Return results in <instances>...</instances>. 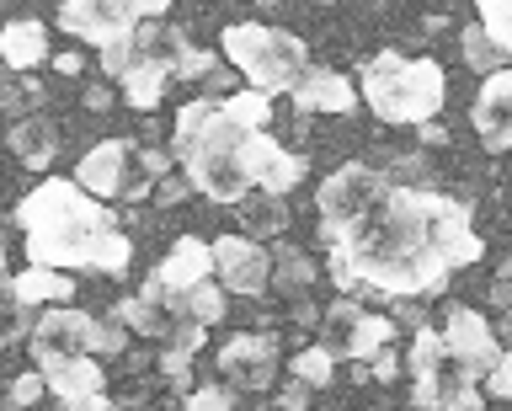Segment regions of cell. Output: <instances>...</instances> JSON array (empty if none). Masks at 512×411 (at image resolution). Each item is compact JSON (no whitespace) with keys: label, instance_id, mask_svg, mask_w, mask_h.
Masks as SVG:
<instances>
[{"label":"cell","instance_id":"2e32d148","mask_svg":"<svg viewBox=\"0 0 512 411\" xmlns=\"http://www.w3.org/2000/svg\"><path fill=\"white\" fill-rule=\"evenodd\" d=\"M299 177H304V161H299V155H288L267 129L251 139V182L262 187V193L283 198L288 187H299Z\"/></svg>","mask_w":512,"mask_h":411},{"label":"cell","instance_id":"8d00e7d4","mask_svg":"<svg viewBox=\"0 0 512 411\" xmlns=\"http://www.w3.org/2000/svg\"><path fill=\"white\" fill-rule=\"evenodd\" d=\"M304 401H310V385H304V379L294 374V385L278 390V406H283V411H304Z\"/></svg>","mask_w":512,"mask_h":411},{"label":"cell","instance_id":"7a4b0ae2","mask_svg":"<svg viewBox=\"0 0 512 411\" xmlns=\"http://www.w3.org/2000/svg\"><path fill=\"white\" fill-rule=\"evenodd\" d=\"M16 225L27 241V262L38 267H96V273H123L134 246L112 225L102 198L86 193L70 177H48L16 203Z\"/></svg>","mask_w":512,"mask_h":411},{"label":"cell","instance_id":"d6a6232c","mask_svg":"<svg viewBox=\"0 0 512 411\" xmlns=\"http://www.w3.org/2000/svg\"><path fill=\"white\" fill-rule=\"evenodd\" d=\"M43 102V86L38 81H16L11 91H6V113L16 118V113H27V107H38Z\"/></svg>","mask_w":512,"mask_h":411},{"label":"cell","instance_id":"3957f363","mask_svg":"<svg viewBox=\"0 0 512 411\" xmlns=\"http://www.w3.org/2000/svg\"><path fill=\"white\" fill-rule=\"evenodd\" d=\"M262 129H246L224 113V102L198 97L176 113V161L192 177L203 198L214 203H240L251 193V139Z\"/></svg>","mask_w":512,"mask_h":411},{"label":"cell","instance_id":"b9f144b4","mask_svg":"<svg viewBox=\"0 0 512 411\" xmlns=\"http://www.w3.org/2000/svg\"><path fill=\"white\" fill-rule=\"evenodd\" d=\"M54 70H59V75H80V54H59Z\"/></svg>","mask_w":512,"mask_h":411},{"label":"cell","instance_id":"60d3db41","mask_svg":"<svg viewBox=\"0 0 512 411\" xmlns=\"http://www.w3.org/2000/svg\"><path fill=\"white\" fill-rule=\"evenodd\" d=\"M112 97H107V91L102 86H86V107H91V113H102V107H107Z\"/></svg>","mask_w":512,"mask_h":411},{"label":"cell","instance_id":"277c9868","mask_svg":"<svg viewBox=\"0 0 512 411\" xmlns=\"http://www.w3.org/2000/svg\"><path fill=\"white\" fill-rule=\"evenodd\" d=\"M358 91L384 123H432L443 113L448 81H443L438 59H406V54L384 49L363 65Z\"/></svg>","mask_w":512,"mask_h":411},{"label":"cell","instance_id":"f546056e","mask_svg":"<svg viewBox=\"0 0 512 411\" xmlns=\"http://www.w3.org/2000/svg\"><path fill=\"white\" fill-rule=\"evenodd\" d=\"M187 305H192V315H198L203 326L224 321V294L214 289V283H198V289H187Z\"/></svg>","mask_w":512,"mask_h":411},{"label":"cell","instance_id":"44dd1931","mask_svg":"<svg viewBox=\"0 0 512 411\" xmlns=\"http://www.w3.org/2000/svg\"><path fill=\"white\" fill-rule=\"evenodd\" d=\"M0 54H6L11 70H32L38 59H48V27L32 22V17L6 22V33H0Z\"/></svg>","mask_w":512,"mask_h":411},{"label":"cell","instance_id":"f1b7e54d","mask_svg":"<svg viewBox=\"0 0 512 411\" xmlns=\"http://www.w3.org/2000/svg\"><path fill=\"white\" fill-rule=\"evenodd\" d=\"M240 219H246V230H256V235H278V230L288 225V214H283V203H278V198H272V193H267V203H251V209H246V214H240Z\"/></svg>","mask_w":512,"mask_h":411},{"label":"cell","instance_id":"5bb4252c","mask_svg":"<svg viewBox=\"0 0 512 411\" xmlns=\"http://www.w3.org/2000/svg\"><path fill=\"white\" fill-rule=\"evenodd\" d=\"M475 134H480V145L486 150H512V70H496L486 75V86H480V97H475Z\"/></svg>","mask_w":512,"mask_h":411},{"label":"cell","instance_id":"4fadbf2b","mask_svg":"<svg viewBox=\"0 0 512 411\" xmlns=\"http://www.w3.org/2000/svg\"><path fill=\"white\" fill-rule=\"evenodd\" d=\"M443 337H448V347L470 363V369L486 379L491 369H496V358H502V337H496V326L486 321V315H475V310H464V305H454L448 310V321H443Z\"/></svg>","mask_w":512,"mask_h":411},{"label":"cell","instance_id":"d6986e66","mask_svg":"<svg viewBox=\"0 0 512 411\" xmlns=\"http://www.w3.org/2000/svg\"><path fill=\"white\" fill-rule=\"evenodd\" d=\"M6 294L22 299V305H32V310H48V305H64V299H75V283H70V273H64V267H38V262H27L22 273L6 283Z\"/></svg>","mask_w":512,"mask_h":411},{"label":"cell","instance_id":"7bdbcfd3","mask_svg":"<svg viewBox=\"0 0 512 411\" xmlns=\"http://www.w3.org/2000/svg\"><path fill=\"white\" fill-rule=\"evenodd\" d=\"M134 6H139V17H160V11L171 6V0H134Z\"/></svg>","mask_w":512,"mask_h":411},{"label":"cell","instance_id":"d590c367","mask_svg":"<svg viewBox=\"0 0 512 411\" xmlns=\"http://www.w3.org/2000/svg\"><path fill=\"white\" fill-rule=\"evenodd\" d=\"M208 70H214V59L198 54V49H187L182 65H176V81H198V75H208Z\"/></svg>","mask_w":512,"mask_h":411},{"label":"cell","instance_id":"4dcf8cb0","mask_svg":"<svg viewBox=\"0 0 512 411\" xmlns=\"http://www.w3.org/2000/svg\"><path fill=\"white\" fill-rule=\"evenodd\" d=\"M43 390H48V374H43V369H27V374H16V379H11V411H27V406L38 401Z\"/></svg>","mask_w":512,"mask_h":411},{"label":"cell","instance_id":"484cf974","mask_svg":"<svg viewBox=\"0 0 512 411\" xmlns=\"http://www.w3.org/2000/svg\"><path fill=\"white\" fill-rule=\"evenodd\" d=\"M331 369H336V353H331L326 342L304 347V353L294 358V374L304 379V385H331Z\"/></svg>","mask_w":512,"mask_h":411},{"label":"cell","instance_id":"1f68e13d","mask_svg":"<svg viewBox=\"0 0 512 411\" xmlns=\"http://www.w3.org/2000/svg\"><path fill=\"white\" fill-rule=\"evenodd\" d=\"M230 406H235V395L219 390V385H203V390L187 395V411H230Z\"/></svg>","mask_w":512,"mask_h":411},{"label":"cell","instance_id":"9c48e42d","mask_svg":"<svg viewBox=\"0 0 512 411\" xmlns=\"http://www.w3.org/2000/svg\"><path fill=\"white\" fill-rule=\"evenodd\" d=\"M390 315H374L363 310L358 299H342V305L326 310V321H320V342L331 347L336 358H379L384 347H390Z\"/></svg>","mask_w":512,"mask_h":411},{"label":"cell","instance_id":"4316f807","mask_svg":"<svg viewBox=\"0 0 512 411\" xmlns=\"http://www.w3.org/2000/svg\"><path fill=\"white\" fill-rule=\"evenodd\" d=\"M475 6H480V27L512 54V0H475Z\"/></svg>","mask_w":512,"mask_h":411},{"label":"cell","instance_id":"ac0fdd59","mask_svg":"<svg viewBox=\"0 0 512 411\" xmlns=\"http://www.w3.org/2000/svg\"><path fill=\"white\" fill-rule=\"evenodd\" d=\"M160 278L171 283V289H198V283H208V273H214V246L208 241H198V235H182L166 257H160V267H155Z\"/></svg>","mask_w":512,"mask_h":411},{"label":"cell","instance_id":"ffe728a7","mask_svg":"<svg viewBox=\"0 0 512 411\" xmlns=\"http://www.w3.org/2000/svg\"><path fill=\"white\" fill-rule=\"evenodd\" d=\"M6 139H11V155L32 171H48V161H54V150H59V134L48 118H16Z\"/></svg>","mask_w":512,"mask_h":411},{"label":"cell","instance_id":"52a82bcc","mask_svg":"<svg viewBox=\"0 0 512 411\" xmlns=\"http://www.w3.org/2000/svg\"><path fill=\"white\" fill-rule=\"evenodd\" d=\"M384 193H390V182H384L374 166H363V161H352V166H342V171H331V177L320 182V193H315V209H320V241H331L336 230H347L352 219H363Z\"/></svg>","mask_w":512,"mask_h":411},{"label":"cell","instance_id":"ba28073f","mask_svg":"<svg viewBox=\"0 0 512 411\" xmlns=\"http://www.w3.org/2000/svg\"><path fill=\"white\" fill-rule=\"evenodd\" d=\"M86 353H102V321L96 315L70 310V305H48L32 321V363L38 369H54V363H70Z\"/></svg>","mask_w":512,"mask_h":411},{"label":"cell","instance_id":"7402d4cb","mask_svg":"<svg viewBox=\"0 0 512 411\" xmlns=\"http://www.w3.org/2000/svg\"><path fill=\"white\" fill-rule=\"evenodd\" d=\"M48 374V390L59 395V401H80V395H102V369H96V358H70V363H54V369H43Z\"/></svg>","mask_w":512,"mask_h":411},{"label":"cell","instance_id":"30bf717a","mask_svg":"<svg viewBox=\"0 0 512 411\" xmlns=\"http://www.w3.org/2000/svg\"><path fill=\"white\" fill-rule=\"evenodd\" d=\"M59 27L70 38H80V43L107 49V43L139 33V6H134V0H64V6H59Z\"/></svg>","mask_w":512,"mask_h":411},{"label":"cell","instance_id":"7c38bea8","mask_svg":"<svg viewBox=\"0 0 512 411\" xmlns=\"http://www.w3.org/2000/svg\"><path fill=\"white\" fill-rule=\"evenodd\" d=\"M214 267H219V283L235 294H262L272 283V257L251 235H219L214 241Z\"/></svg>","mask_w":512,"mask_h":411},{"label":"cell","instance_id":"ab89813d","mask_svg":"<svg viewBox=\"0 0 512 411\" xmlns=\"http://www.w3.org/2000/svg\"><path fill=\"white\" fill-rule=\"evenodd\" d=\"M395 369H400V358L390 353V347H384V353L374 358V379H395Z\"/></svg>","mask_w":512,"mask_h":411},{"label":"cell","instance_id":"603a6c76","mask_svg":"<svg viewBox=\"0 0 512 411\" xmlns=\"http://www.w3.org/2000/svg\"><path fill=\"white\" fill-rule=\"evenodd\" d=\"M166 65L160 59H139L134 70L123 75V102L139 107V113H150V107H160V97H166Z\"/></svg>","mask_w":512,"mask_h":411},{"label":"cell","instance_id":"836d02e7","mask_svg":"<svg viewBox=\"0 0 512 411\" xmlns=\"http://www.w3.org/2000/svg\"><path fill=\"white\" fill-rule=\"evenodd\" d=\"M187 363H192L187 347H166V358H160V369L176 379V390H187V385H192V369H187Z\"/></svg>","mask_w":512,"mask_h":411},{"label":"cell","instance_id":"e0dca14e","mask_svg":"<svg viewBox=\"0 0 512 411\" xmlns=\"http://www.w3.org/2000/svg\"><path fill=\"white\" fill-rule=\"evenodd\" d=\"M299 113H352L358 107V86L336 70H304V81L288 91Z\"/></svg>","mask_w":512,"mask_h":411},{"label":"cell","instance_id":"74e56055","mask_svg":"<svg viewBox=\"0 0 512 411\" xmlns=\"http://www.w3.org/2000/svg\"><path fill=\"white\" fill-rule=\"evenodd\" d=\"M59 411H118V406H112L107 395H80V401H64Z\"/></svg>","mask_w":512,"mask_h":411},{"label":"cell","instance_id":"83f0119b","mask_svg":"<svg viewBox=\"0 0 512 411\" xmlns=\"http://www.w3.org/2000/svg\"><path fill=\"white\" fill-rule=\"evenodd\" d=\"M310 257H304V251H294V246H283L278 257H272V278L283 283V289H299V283H310Z\"/></svg>","mask_w":512,"mask_h":411},{"label":"cell","instance_id":"d4e9b609","mask_svg":"<svg viewBox=\"0 0 512 411\" xmlns=\"http://www.w3.org/2000/svg\"><path fill=\"white\" fill-rule=\"evenodd\" d=\"M502 54H507V49L486 33V27H480V33H475V27H464V65H470V70L496 75V70H502Z\"/></svg>","mask_w":512,"mask_h":411},{"label":"cell","instance_id":"e575fe53","mask_svg":"<svg viewBox=\"0 0 512 411\" xmlns=\"http://www.w3.org/2000/svg\"><path fill=\"white\" fill-rule=\"evenodd\" d=\"M486 385H491V395H502V401H512V353L496 358V369L486 374Z\"/></svg>","mask_w":512,"mask_h":411},{"label":"cell","instance_id":"f35d334b","mask_svg":"<svg viewBox=\"0 0 512 411\" xmlns=\"http://www.w3.org/2000/svg\"><path fill=\"white\" fill-rule=\"evenodd\" d=\"M192 187V177H160V203H176Z\"/></svg>","mask_w":512,"mask_h":411},{"label":"cell","instance_id":"cb8c5ba5","mask_svg":"<svg viewBox=\"0 0 512 411\" xmlns=\"http://www.w3.org/2000/svg\"><path fill=\"white\" fill-rule=\"evenodd\" d=\"M224 113H230L235 123H246V129H267V118H272V97H267V91H256V86L230 91V97H224Z\"/></svg>","mask_w":512,"mask_h":411},{"label":"cell","instance_id":"9a60e30c","mask_svg":"<svg viewBox=\"0 0 512 411\" xmlns=\"http://www.w3.org/2000/svg\"><path fill=\"white\" fill-rule=\"evenodd\" d=\"M128 161H134V150H128L123 139H107V145H96V150L80 155L75 182L86 187V193H96V198H128V187H134Z\"/></svg>","mask_w":512,"mask_h":411},{"label":"cell","instance_id":"6da1fadb","mask_svg":"<svg viewBox=\"0 0 512 411\" xmlns=\"http://www.w3.org/2000/svg\"><path fill=\"white\" fill-rule=\"evenodd\" d=\"M331 278L390 299L443 294L454 267L486 257L470 209L432 187H390L363 219L331 235Z\"/></svg>","mask_w":512,"mask_h":411},{"label":"cell","instance_id":"5b68a950","mask_svg":"<svg viewBox=\"0 0 512 411\" xmlns=\"http://www.w3.org/2000/svg\"><path fill=\"white\" fill-rule=\"evenodd\" d=\"M224 54H230V65L246 75V86L267 91V97H278V91H294L304 81V70H310V54H304V43L294 33H283V27H262V22H235L224 27Z\"/></svg>","mask_w":512,"mask_h":411},{"label":"cell","instance_id":"8992f818","mask_svg":"<svg viewBox=\"0 0 512 411\" xmlns=\"http://www.w3.org/2000/svg\"><path fill=\"white\" fill-rule=\"evenodd\" d=\"M411 401L422 411H480V385L475 369L448 347L443 331L422 326L411 342Z\"/></svg>","mask_w":512,"mask_h":411},{"label":"cell","instance_id":"8fae6325","mask_svg":"<svg viewBox=\"0 0 512 411\" xmlns=\"http://www.w3.org/2000/svg\"><path fill=\"white\" fill-rule=\"evenodd\" d=\"M219 374L230 379L235 390H272V379H278V347L267 337H251V331H240L219 347Z\"/></svg>","mask_w":512,"mask_h":411}]
</instances>
